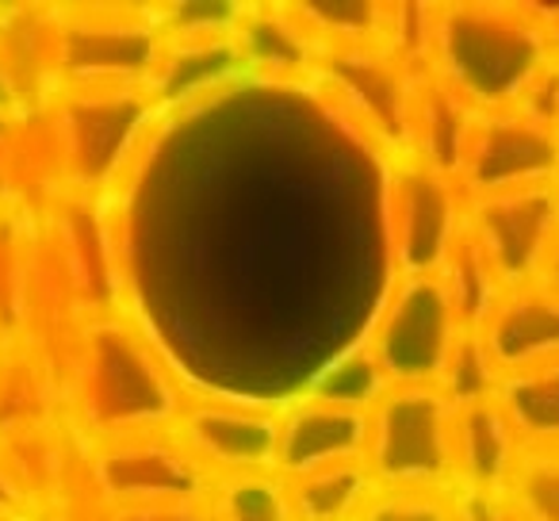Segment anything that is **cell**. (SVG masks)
Instances as JSON below:
<instances>
[{
  "instance_id": "cell-1",
  "label": "cell",
  "mask_w": 559,
  "mask_h": 521,
  "mask_svg": "<svg viewBox=\"0 0 559 521\" xmlns=\"http://www.w3.org/2000/svg\"><path fill=\"white\" fill-rule=\"evenodd\" d=\"M556 58L540 4H433L426 73L472 111H510Z\"/></svg>"
},
{
  "instance_id": "cell-2",
  "label": "cell",
  "mask_w": 559,
  "mask_h": 521,
  "mask_svg": "<svg viewBox=\"0 0 559 521\" xmlns=\"http://www.w3.org/2000/svg\"><path fill=\"white\" fill-rule=\"evenodd\" d=\"M456 403L437 383H388L365 414V467L376 487H452Z\"/></svg>"
},
{
  "instance_id": "cell-3",
  "label": "cell",
  "mask_w": 559,
  "mask_h": 521,
  "mask_svg": "<svg viewBox=\"0 0 559 521\" xmlns=\"http://www.w3.org/2000/svg\"><path fill=\"white\" fill-rule=\"evenodd\" d=\"M426 66H414L391 43H342L319 47L314 78L334 93V100L365 127L372 142L388 150L391 162L411 157L414 146V100Z\"/></svg>"
},
{
  "instance_id": "cell-4",
  "label": "cell",
  "mask_w": 559,
  "mask_h": 521,
  "mask_svg": "<svg viewBox=\"0 0 559 521\" xmlns=\"http://www.w3.org/2000/svg\"><path fill=\"white\" fill-rule=\"evenodd\" d=\"M460 327L441 276H395L360 342L388 383H441Z\"/></svg>"
},
{
  "instance_id": "cell-5",
  "label": "cell",
  "mask_w": 559,
  "mask_h": 521,
  "mask_svg": "<svg viewBox=\"0 0 559 521\" xmlns=\"http://www.w3.org/2000/svg\"><path fill=\"white\" fill-rule=\"evenodd\" d=\"M464 192L441 169L403 157L391 162L388 234L395 276H437L464 230Z\"/></svg>"
},
{
  "instance_id": "cell-6",
  "label": "cell",
  "mask_w": 559,
  "mask_h": 521,
  "mask_svg": "<svg viewBox=\"0 0 559 521\" xmlns=\"http://www.w3.org/2000/svg\"><path fill=\"white\" fill-rule=\"evenodd\" d=\"M464 234L502 288L536 281L551 241L559 238V180L464 203Z\"/></svg>"
},
{
  "instance_id": "cell-7",
  "label": "cell",
  "mask_w": 559,
  "mask_h": 521,
  "mask_svg": "<svg viewBox=\"0 0 559 521\" xmlns=\"http://www.w3.org/2000/svg\"><path fill=\"white\" fill-rule=\"evenodd\" d=\"M559 180V131L533 123L521 111H483L472 119L456 185L472 196L521 192Z\"/></svg>"
},
{
  "instance_id": "cell-8",
  "label": "cell",
  "mask_w": 559,
  "mask_h": 521,
  "mask_svg": "<svg viewBox=\"0 0 559 521\" xmlns=\"http://www.w3.org/2000/svg\"><path fill=\"white\" fill-rule=\"evenodd\" d=\"M177 441L211 475L276 472L280 406L241 403V399H203L177 422Z\"/></svg>"
},
{
  "instance_id": "cell-9",
  "label": "cell",
  "mask_w": 559,
  "mask_h": 521,
  "mask_svg": "<svg viewBox=\"0 0 559 521\" xmlns=\"http://www.w3.org/2000/svg\"><path fill=\"white\" fill-rule=\"evenodd\" d=\"M498 380L559 360V292L528 281L502 288L487 319L472 330Z\"/></svg>"
},
{
  "instance_id": "cell-10",
  "label": "cell",
  "mask_w": 559,
  "mask_h": 521,
  "mask_svg": "<svg viewBox=\"0 0 559 521\" xmlns=\"http://www.w3.org/2000/svg\"><path fill=\"white\" fill-rule=\"evenodd\" d=\"M100 479L127 510L195 506L207 498L211 475L180 441H123L100 464Z\"/></svg>"
},
{
  "instance_id": "cell-11",
  "label": "cell",
  "mask_w": 559,
  "mask_h": 521,
  "mask_svg": "<svg viewBox=\"0 0 559 521\" xmlns=\"http://www.w3.org/2000/svg\"><path fill=\"white\" fill-rule=\"evenodd\" d=\"M521 457V441L498 399L456 406L452 418V487L467 502H498Z\"/></svg>"
},
{
  "instance_id": "cell-12",
  "label": "cell",
  "mask_w": 559,
  "mask_h": 521,
  "mask_svg": "<svg viewBox=\"0 0 559 521\" xmlns=\"http://www.w3.org/2000/svg\"><path fill=\"white\" fill-rule=\"evenodd\" d=\"M365 414L307 395L280 406L276 472L299 475L342 460H365Z\"/></svg>"
},
{
  "instance_id": "cell-13",
  "label": "cell",
  "mask_w": 559,
  "mask_h": 521,
  "mask_svg": "<svg viewBox=\"0 0 559 521\" xmlns=\"http://www.w3.org/2000/svg\"><path fill=\"white\" fill-rule=\"evenodd\" d=\"M234 47L241 55V66L269 78H314L319 62V43L311 39L292 4H261V9H241L234 24Z\"/></svg>"
},
{
  "instance_id": "cell-14",
  "label": "cell",
  "mask_w": 559,
  "mask_h": 521,
  "mask_svg": "<svg viewBox=\"0 0 559 521\" xmlns=\"http://www.w3.org/2000/svg\"><path fill=\"white\" fill-rule=\"evenodd\" d=\"M280 479L288 487L296 521H353L376 487L365 460H342V464L280 475Z\"/></svg>"
},
{
  "instance_id": "cell-15",
  "label": "cell",
  "mask_w": 559,
  "mask_h": 521,
  "mask_svg": "<svg viewBox=\"0 0 559 521\" xmlns=\"http://www.w3.org/2000/svg\"><path fill=\"white\" fill-rule=\"evenodd\" d=\"M495 399L521 449H559V360L498 380Z\"/></svg>"
},
{
  "instance_id": "cell-16",
  "label": "cell",
  "mask_w": 559,
  "mask_h": 521,
  "mask_svg": "<svg viewBox=\"0 0 559 521\" xmlns=\"http://www.w3.org/2000/svg\"><path fill=\"white\" fill-rule=\"evenodd\" d=\"M203 510H207V521H296L280 472L211 479Z\"/></svg>"
},
{
  "instance_id": "cell-17",
  "label": "cell",
  "mask_w": 559,
  "mask_h": 521,
  "mask_svg": "<svg viewBox=\"0 0 559 521\" xmlns=\"http://www.w3.org/2000/svg\"><path fill=\"white\" fill-rule=\"evenodd\" d=\"M498 510L506 521H559V449H521Z\"/></svg>"
},
{
  "instance_id": "cell-18",
  "label": "cell",
  "mask_w": 559,
  "mask_h": 521,
  "mask_svg": "<svg viewBox=\"0 0 559 521\" xmlns=\"http://www.w3.org/2000/svg\"><path fill=\"white\" fill-rule=\"evenodd\" d=\"M383 388H388V380H383L380 365L368 353V345L357 342L353 350L326 360V368H319V376L307 383L304 395L319 399V403L349 406V411H368L383 395Z\"/></svg>"
},
{
  "instance_id": "cell-19",
  "label": "cell",
  "mask_w": 559,
  "mask_h": 521,
  "mask_svg": "<svg viewBox=\"0 0 559 521\" xmlns=\"http://www.w3.org/2000/svg\"><path fill=\"white\" fill-rule=\"evenodd\" d=\"M353 521H467V510L456 490L372 487Z\"/></svg>"
},
{
  "instance_id": "cell-20",
  "label": "cell",
  "mask_w": 559,
  "mask_h": 521,
  "mask_svg": "<svg viewBox=\"0 0 559 521\" xmlns=\"http://www.w3.org/2000/svg\"><path fill=\"white\" fill-rule=\"evenodd\" d=\"M536 281L548 284L551 292H559V238L551 241V249H548V257H544V265H540V273H536Z\"/></svg>"
},
{
  "instance_id": "cell-21",
  "label": "cell",
  "mask_w": 559,
  "mask_h": 521,
  "mask_svg": "<svg viewBox=\"0 0 559 521\" xmlns=\"http://www.w3.org/2000/svg\"><path fill=\"white\" fill-rule=\"evenodd\" d=\"M544 16V27H548V39H551V50L559 58V9H540Z\"/></svg>"
}]
</instances>
